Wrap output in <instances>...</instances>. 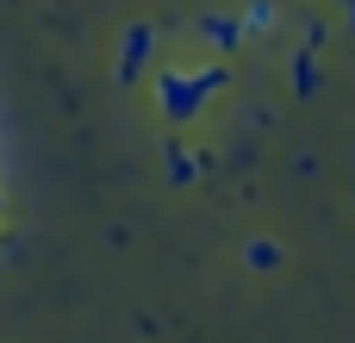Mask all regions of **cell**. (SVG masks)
<instances>
[{
	"label": "cell",
	"instance_id": "3957f363",
	"mask_svg": "<svg viewBox=\"0 0 355 343\" xmlns=\"http://www.w3.org/2000/svg\"><path fill=\"white\" fill-rule=\"evenodd\" d=\"M206 37H212L218 50H237V44H243V25H237V19H206Z\"/></svg>",
	"mask_w": 355,
	"mask_h": 343
},
{
	"label": "cell",
	"instance_id": "6da1fadb",
	"mask_svg": "<svg viewBox=\"0 0 355 343\" xmlns=\"http://www.w3.org/2000/svg\"><path fill=\"white\" fill-rule=\"evenodd\" d=\"M218 69H162L156 75V106H162V119H175V125H187V119H200V106L218 94Z\"/></svg>",
	"mask_w": 355,
	"mask_h": 343
},
{
	"label": "cell",
	"instance_id": "8992f818",
	"mask_svg": "<svg viewBox=\"0 0 355 343\" xmlns=\"http://www.w3.org/2000/svg\"><path fill=\"white\" fill-rule=\"evenodd\" d=\"M168 175H175V181H193V156L175 150V156H168Z\"/></svg>",
	"mask_w": 355,
	"mask_h": 343
},
{
	"label": "cell",
	"instance_id": "277c9868",
	"mask_svg": "<svg viewBox=\"0 0 355 343\" xmlns=\"http://www.w3.org/2000/svg\"><path fill=\"white\" fill-rule=\"evenodd\" d=\"M237 25H243V31H268V25H275V6H268V0H250V6L237 12Z\"/></svg>",
	"mask_w": 355,
	"mask_h": 343
},
{
	"label": "cell",
	"instance_id": "52a82bcc",
	"mask_svg": "<svg viewBox=\"0 0 355 343\" xmlns=\"http://www.w3.org/2000/svg\"><path fill=\"white\" fill-rule=\"evenodd\" d=\"M349 25H355V0H349Z\"/></svg>",
	"mask_w": 355,
	"mask_h": 343
},
{
	"label": "cell",
	"instance_id": "5b68a950",
	"mask_svg": "<svg viewBox=\"0 0 355 343\" xmlns=\"http://www.w3.org/2000/svg\"><path fill=\"white\" fill-rule=\"evenodd\" d=\"M243 262H250V269H275V262H281V250H275V244H262V237H256V244H250V250H243Z\"/></svg>",
	"mask_w": 355,
	"mask_h": 343
},
{
	"label": "cell",
	"instance_id": "7a4b0ae2",
	"mask_svg": "<svg viewBox=\"0 0 355 343\" xmlns=\"http://www.w3.org/2000/svg\"><path fill=\"white\" fill-rule=\"evenodd\" d=\"M150 50H156V31H150V25H131L125 44H119V69H112V75H119V81H137V69L150 62Z\"/></svg>",
	"mask_w": 355,
	"mask_h": 343
},
{
	"label": "cell",
	"instance_id": "ba28073f",
	"mask_svg": "<svg viewBox=\"0 0 355 343\" xmlns=\"http://www.w3.org/2000/svg\"><path fill=\"white\" fill-rule=\"evenodd\" d=\"M0 219H6V200H0Z\"/></svg>",
	"mask_w": 355,
	"mask_h": 343
}]
</instances>
